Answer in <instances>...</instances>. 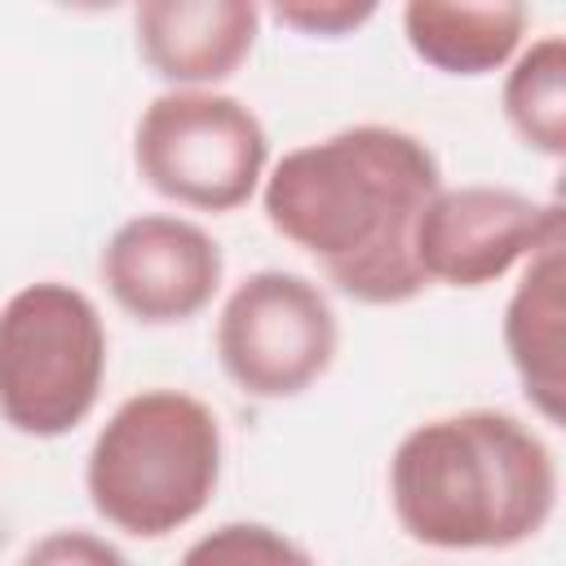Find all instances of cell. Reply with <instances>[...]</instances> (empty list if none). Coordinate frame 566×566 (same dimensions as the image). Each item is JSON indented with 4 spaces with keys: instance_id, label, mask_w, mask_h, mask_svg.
Segmentation results:
<instances>
[{
    "instance_id": "6da1fadb",
    "label": "cell",
    "mask_w": 566,
    "mask_h": 566,
    "mask_svg": "<svg viewBox=\"0 0 566 566\" xmlns=\"http://www.w3.org/2000/svg\"><path fill=\"white\" fill-rule=\"evenodd\" d=\"M438 190V155L416 133L349 124L287 150L261 181V212L349 301L407 305L429 287L416 270V221Z\"/></svg>"
},
{
    "instance_id": "7a4b0ae2",
    "label": "cell",
    "mask_w": 566,
    "mask_h": 566,
    "mask_svg": "<svg viewBox=\"0 0 566 566\" xmlns=\"http://www.w3.org/2000/svg\"><path fill=\"white\" fill-rule=\"evenodd\" d=\"M389 504L416 544L451 553L517 548L557 509V460L513 411L469 407L433 416L394 447Z\"/></svg>"
},
{
    "instance_id": "3957f363",
    "label": "cell",
    "mask_w": 566,
    "mask_h": 566,
    "mask_svg": "<svg viewBox=\"0 0 566 566\" xmlns=\"http://www.w3.org/2000/svg\"><path fill=\"white\" fill-rule=\"evenodd\" d=\"M221 420L186 389H142L97 429L84 491L97 517L133 539H164L195 522L221 482Z\"/></svg>"
},
{
    "instance_id": "277c9868",
    "label": "cell",
    "mask_w": 566,
    "mask_h": 566,
    "mask_svg": "<svg viewBox=\"0 0 566 566\" xmlns=\"http://www.w3.org/2000/svg\"><path fill=\"white\" fill-rule=\"evenodd\" d=\"M106 380V323L88 292L40 279L0 305V420L62 438L88 420Z\"/></svg>"
},
{
    "instance_id": "5b68a950",
    "label": "cell",
    "mask_w": 566,
    "mask_h": 566,
    "mask_svg": "<svg viewBox=\"0 0 566 566\" xmlns=\"http://www.w3.org/2000/svg\"><path fill=\"white\" fill-rule=\"evenodd\" d=\"M137 177L195 212L243 208L270 164V137L252 106L217 88H168L133 128Z\"/></svg>"
},
{
    "instance_id": "8992f818",
    "label": "cell",
    "mask_w": 566,
    "mask_h": 566,
    "mask_svg": "<svg viewBox=\"0 0 566 566\" xmlns=\"http://www.w3.org/2000/svg\"><path fill=\"white\" fill-rule=\"evenodd\" d=\"M340 349V323L327 292L296 270H256L217 314V363L261 402L305 394L327 376Z\"/></svg>"
},
{
    "instance_id": "52a82bcc",
    "label": "cell",
    "mask_w": 566,
    "mask_h": 566,
    "mask_svg": "<svg viewBox=\"0 0 566 566\" xmlns=\"http://www.w3.org/2000/svg\"><path fill=\"white\" fill-rule=\"evenodd\" d=\"M566 239L557 199H531L513 186L438 190L416 221V270L442 287H486L535 252Z\"/></svg>"
},
{
    "instance_id": "ba28073f",
    "label": "cell",
    "mask_w": 566,
    "mask_h": 566,
    "mask_svg": "<svg viewBox=\"0 0 566 566\" xmlns=\"http://www.w3.org/2000/svg\"><path fill=\"white\" fill-rule=\"evenodd\" d=\"M97 270L111 301L128 318L146 327H172L212 305L226 256L203 226L172 212H142L115 226Z\"/></svg>"
},
{
    "instance_id": "9c48e42d",
    "label": "cell",
    "mask_w": 566,
    "mask_h": 566,
    "mask_svg": "<svg viewBox=\"0 0 566 566\" xmlns=\"http://www.w3.org/2000/svg\"><path fill=\"white\" fill-rule=\"evenodd\" d=\"M142 62L172 88H212L230 80L256 44L261 9L252 0H146L133 9Z\"/></svg>"
},
{
    "instance_id": "30bf717a",
    "label": "cell",
    "mask_w": 566,
    "mask_h": 566,
    "mask_svg": "<svg viewBox=\"0 0 566 566\" xmlns=\"http://www.w3.org/2000/svg\"><path fill=\"white\" fill-rule=\"evenodd\" d=\"M562 283H566V248L553 243L522 265V279L504 305V349L522 380L526 402L562 424L566 407V367H562Z\"/></svg>"
},
{
    "instance_id": "8fae6325",
    "label": "cell",
    "mask_w": 566,
    "mask_h": 566,
    "mask_svg": "<svg viewBox=\"0 0 566 566\" xmlns=\"http://www.w3.org/2000/svg\"><path fill=\"white\" fill-rule=\"evenodd\" d=\"M402 35L411 53L442 75H491L522 53L526 9L513 0L464 4V0H411L402 9Z\"/></svg>"
},
{
    "instance_id": "7c38bea8",
    "label": "cell",
    "mask_w": 566,
    "mask_h": 566,
    "mask_svg": "<svg viewBox=\"0 0 566 566\" xmlns=\"http://www.w3.org/2000/svg\"><path fill=\"white\" fill-rule=\"evenodd\" d=\"M500 102L509 128L526 150H539L548 159L566 155V40L557 31L539 35L513 57Z\"/></svg>"
},
{
    "instance_id": "4fadbf2b",
    "label": "cell",
    "mask_w": 566,
    "mask_h": 566,
    "mask_svg": "<svg viewBox=\"0 0 566 566\" xmlns=\"http://www.w3.org/2000/svg\"><path fill=\"white\" fill-rule=\"evenodd\" d=\"M177 566H318L292 535L265 522H221L199 535Z\"/></svg>"
},
{
    "instance_id": "5bb4252c",
    "label": "cell",
    "mask_w": 566,
    "mask_h": 566,
    "mask_svg": "<svg viewBox=\"0 0 566 566\" xmlns=\"http://www.w3.org/2000/svg\"><path fill=\"white\" fill-rule=\"evenodd\" d=\"M18 566H128V557L106 535H93V531H80V526H62V531L40 535L22 553Z\"/></svg>"
},
{
    "instance_id": "9a60e30c",
    "label": "cell",
    "mask_w": 566,
    "mask_h": 566,
    "mask_svg": "<svg viewBox=\"0 0 566 566\" xmlns=\"http://www.w3.org/2000/svg\"><path fill=\"white\" fill-rule=\"evenodd\" d=\"M270 13L301 35L336 40V35H349L354 27H363L367 18H376V4L371 0H358V4L354 0H283Z\"/></svg>"
}]
</instances>
